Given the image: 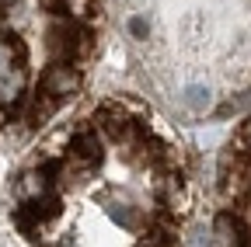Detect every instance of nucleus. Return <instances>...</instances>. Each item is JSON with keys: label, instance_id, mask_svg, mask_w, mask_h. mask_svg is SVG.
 <instances>
[{"label": "nucleus", "instance_id": "6", "mask_svg": "<svg viewBox=\"0 0 251 247\" xmlns=\"http://www.w3.org/2000/svg\"><path fill=\"white\" fill-rule=\"evenodd\" d=\"M70 157L77 160V164H98L101 160V139L94 136V133H80L74 143H70Z\"/></svg>", "mask_w": 251, "mask_h": 247}, {"label": "nucleus", "instance_id": "7", "mask_svg": "<svg viewBox=\"0 0 251 247\" xmlns=\"http://www.w3.org/2000/svg\"><path fill=\"white\" fill-rule=\"evenodd\" d=\"M181 105L192 112V115H206L209 105H213V90H209L206 84H188V87L181 90Z\"/></svg>", "mask_w": 251, "mask_h": 247}, {"label": "nucleus", "instance_id": "10", "mask_svg": "<svg viewBox=\"0 0 251 247\" xmlns=\"http://www.w3.org/2000/svg\"><path fill=\"white\" fill-rule=\"evenodd\" d=\"M129 32H133L136 39H147V35H150V24H147V18H133V21H129Z\"/></svg>", "mask_w": 251, "mask_h": 247}, {"label": "nucleus", "instance_id": "5", "mask_svg": "<svg viewBox=\"0 0 251 247\" xmlns=\"http://www.w3.org/2000/svg\"><path fill=\"white\" fill-rule=\"evenodd\" d=\"M25 94V67H11L0 77V108H14Z\"/></svg>", "mask_w": 251, "mask_h": 247}, {"label": "nucleus", "instance_id": "4", "mask_svg": "<svg viewBox=\"0 0 251 247\" xmlns=\"http://www.w3.org/2000/svg\"><path fill=\"white\" fill-rule=\"evenodd\" d=\"M213 233H216V244H220V247H248L244 223L237 220L234 212H220L216 223H213Z\"/></svg>", "mask_w": 251, "mask_h": 247}, {"label": "nucleus", "instance_id": "11", "mask_svg": "<svg viewBox=\"0 0 251 247\" xmlns=\"http://www.w3.org/2000/svg\"><path fill=\"white\" fill-rule=\"evenodd\" d=\"M241 139H244V143L251 146V118H248V122H244V126H241Z\"/></svg>", "mask_w": 251, "mask_h": 247}, {"label": "nucleus", "instance_id": "2", "mask_svg": "<svg viewBox=\"0 0 251 247\" xmlns=\"http://www.w3.org/2000/svg\"><path fill=\"white\" fill-rule=\"evenodd\" d=\"M80 90V73L77 67L70 63H52L46 73H42V94H49L52 101H63Z\"/></svg>", "mask_w": 251, "mask_h": 247}, {"label": "nucleus", "instance_id": "8", "mask_svg": "<svg viewBox=\"0 0 251 247\" xmlns=\"http://www.w3.org/2000/svg\"><path fill=\"white\" fill-rule=\"evenodd\" d=\"M101 126H105V133H108L115 143H133V139H136V122L126 118V115H119V112H108Z\"/></svg>", "mask_w": 251, "mask_h": 247}, {"label": "nucleus", "instance_id": "9", "mask_svg": "<svg viewBox=\"0 0 251 247\" xmlns=\"http://www.w3.org/2000/svg\"><path fill=\"white\" fill-rule=\"evenodd\" d=\"M4 52L11 56V67H25V59H28V49L18 35H4Z\"/></svg>", "mask_w": 251, "mask_h": 247}, {"label": "nucleus", "instance_id": "3", "mask_svg": "<svg viewBox=\"0 0 251 247\" xmlns=\"http://www.w3.org/2000/svg\"><path fill=\"white\" fill-rule=\"evenodd\" d=\"M49 184H52L49 171L31 167V171H25V174L18 178V199H21L25 205H35V202H42V199L49 195Z\"/></svg>", "mask_w": 251, "mask_h": 247}, {"label": "nucleus", "instance_id": "1", "mask_svg": "<svg viewBox=\"0 0 251 247\" xmlns=\"http://www.w3.org/2000/svg\"><path fill=\"white\" fill-rule=\"evenodd\" d=\"M220 192H224L227 199H234V202L251 199V160L224 157V171H220Z\"/></svg>", "mask_w": 251, "mask_h": 247}]
</instances>
